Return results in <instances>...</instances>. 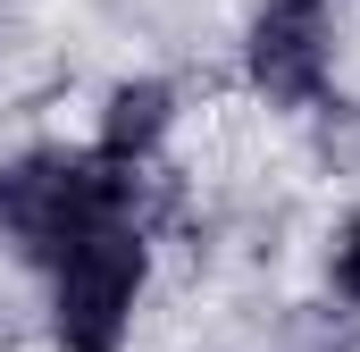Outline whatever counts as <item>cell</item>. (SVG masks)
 Returning <instances> with one entry per match:
<instances>
[{"mask_svg": "<svg viewBox=\"0 0 360 352\" xmlns=\"http://www.w3.org/2000/svg\"><path fill=\"white\" fill-rule=\"evenodd\" d=\"M117 160H25L0 176V218L34 260L76 252L84 235L126 218V176H109Z\"/></svg>", "mask_w": 360, "mask_h": 352, "instance_id": "1", "label": "cell"}, {"mask_svg": "<svg viewBox=\"0 0 360 352\" xmlns=\"http://www.w3.org/2000/svg\"><path fill=\"white\" fill-rule=\"evenodd\" d=\"M59 344L68 352H117L126 319H134V294H143V244L134 227H101L76 252H59Z\"/></svg>", "mask_w": 360, "mask_h": 352, "instance_id": "2", "label": "cell"}, {"mask_svg": "<svg viewBox=\"0 0 360 352\" xmlns=\"http://www.w3.org/2000/svg\"><path fill=\"white\" fill-rule=\"evenodd\" d=\"M319 34H310V8H276L260 17V34H252V76L269 84V101H310L319 92Z\"/></svg>", "mask_w": 360, "mask_h": 352, "instance_id": "3", "label": "cell"}, {"mask_svg": "<svg viewBox=\"0 0 360 352\" xmlns=\"http://www.w3.org/2000/svg\"><path fill=\"white\" fill-rule=\"evenodd\" d=\"M160 126H168V84H126L109 101V126H101V160H143L151 143H160Z\"/></svg>", "mask_w": 360, "mask_h": 352, "instance_id": "4", "label": "cell"}, {"mask_svg": "<svg viewBox=\"0 0 360 352\" xmlns=\"http://www.w3.org/2000/svg\"><path fill=\"white\" fill-rule=\"evenodd\" d=\"M335 294H344V302H360V218L344 227V244H335Z\"/></svg>", "mask_w": 360, "mask_h": 352, "instance_id": "5", "label": "cell"}, {"mask_svg": "<svg viewBox=\"0 0 360 352\" xmlns=\"http://www.w3.org/2000/svg\"><path fill=\"white\" fill-rule=\"evenodd\" d=\"M285 8H319V0H285Z\"/></svg>", "mask_w": 360, "mask_h": 352, "instance_id": "6", "label": "cell"}]
</instances>
